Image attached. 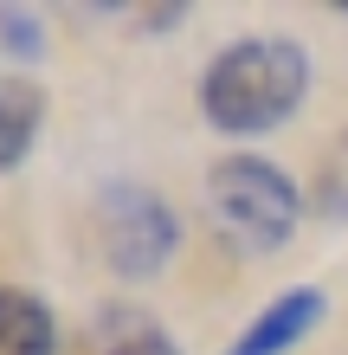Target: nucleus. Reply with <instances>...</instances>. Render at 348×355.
<instances>
[{"instance_id": "1", "label": "nucleus", "mask_w": 348, "mask_h": 355, "mask_svg": "<svg viewBox=\"0 0 348 355\" xmlns=\"http://www.w3.org/2000/svg\"><path fill=\"white\" fill-rule=\"evenodd\" d=\"M310 97V52L297 39H232L200 71V116L219 136H271Z\"/></svg>"}, {"instance_id": "2", "label": "nucleus", "mask_w": 348, "mask_h": 355, "mask_svg": "<svg viewBox=\"0 0 348 355\" xmlns=\"http://www.w3.org/2000/svg\"><path fill=\"white\" fill-rule=\"evenodd\" d=\"M207 214L219 226V239L232 245V252H277V245H291L297 233V214H303V194L297 181L277 168V162L264 155H226L207 168Z\"/></svg>"}, {"instance_id": "3", "label": "nucleus", "mask_w": 348, "mask_h": 355, "mask_svg": "<svg viewBox=\"0 0 348 355\" xmlns=\"http://www.w3.org/2000/svg\"><path fill=\"white\" fill-rule=\"evenodd\" d=\"M97 245H104V265L116 278L142 284V278H155V271L174 259L181 220H174V207L161 200L155 187L110 181L104 194H97Z\"/></svg>"}, {"instance_id": "4", "label": "nucleus", "mask_w": 348, "mask_h": 355, "mask_svg": "<svg viewBox=\"0 0 348 355\" xmlns=\"http://www.w3.org/2000/svg\"><path fill=\"white\" fill-rule=\"evenodd\" d=\"M65 355H181V343L168 336V323L142 304H104L91 310V323L65 343Z\"/></svg>"}, {"instance_id": "5", "label": "nucleus", "mask_w": 348, "mask_h": 355, "mask_svg": "<svg viewBox=\"0 0 348 355\" xmlns=\"http://www.w3.org/2000/svg\"><path fill=\"white\" fill-rule=\"evenodd\" d=\"M322 310H329V297H322L316 284H291V291H277V297L226 343V355H291L322 323Z\"/></svg>"}, {"instance_id": "6", "label": "nucleus", "mask_w": 348, "mask_h": 355, "mask_svg": "<svg viewBox=\"0 0 348 355\" xmlns=\"http://www.w3.org/2000/svg\"><path fill=\"white\" fill-rule=\"evenodd\" d=\"M46 123V91L33 78H0V168H19Z\"/></svg>"}, {"instance_id": "7", "label": "nucleus", "mask_w": 348, "mask_h": 355, "mask_svg": "<svg viewBox=\"0 0 348 355\" xmlns=\"http://www.w3.org/2000/svg\"><path fill=\"white\" fill-rule=\"evenodd\" d=\"M0 355H58V323L33 291H0Z\"/></svg>"}, {"instance_id": "8", "label": "nucleus", "mask_w": 348, "mask_h": 355, "mask_svg": "<svg viewBox=\"0 0 348 355\" xmlns=\"http://www.w3.org/2000/svg\"><path fill=\"white\" fill-rule=\"evenodd\" d=\"M0 52L19 58V65H33V58L46 52V26H39V13H26V7H0Z\"/></svg>"}, {"instance_id": "9", "label": "nucleus", "mask_w": 348, "mask_h": 355, "mask_svg": "<svg viewBox=\"0 0 348 355\" xmlns=\"http://www.w3.org/2000/svg\"><path fill=\"white\" fill-rule=\"evenodd\" d=\"M329 13H336V19H348V0H336V7H329Z\"/></svg>"}, {"instance_id": "10", "label": "nucleus", "mask_w": 348, "mask_h": 355, "mask_svg": "<svg viewBox=\"0 0 348 355\" xmlns=\"http://www.w3.org/2000/svg\"><path fill=\"white\" fill-rule=\"evenodd\" d=\"M342 162H348V149H342Z\"/></svg>"}]
</instances>
